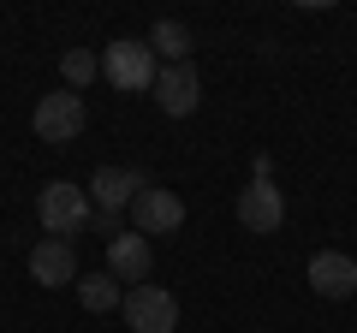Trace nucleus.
Masks as SVG:
<instances>
[{
	"instance_id": "obj_1",
	"label": "nucleus",
	"mask_w": 357,
	"mask_h": 333,
	"mask_svg": "<svg viewBox=\"0 0 357 333\" xmlns=\"http://www.w3.org/2000/svg\"><path fill=\"white\" fill-rule=\"evenodd\" d=\"M89 215H96V203H89L84 185H72V179L42 185V196H36V220H42V232H48V238H72V232H84Z\"/></svg>"
},
{
	"instance_id": "obj_2",
	"label": "nucleus",
	"mask_w": 357,
	"mask_h": 333,
	"mask_svg": "<svg viewBox=\"0 0 357 333\" xmlns=\"http://www.w3.org/2000/svg\"><path fill=\"white\" fill-rule=\"evenodd\" d=\"M155 48L149 42H131V36H119V42H107V54H102V77L114 84V90H126V95H137V90H155Z\"/></svg>"
},
{
	"instance_id": "obj_3",
	"label": "nucleus",
	"mask_w": 357,
	"mask_h": 333,
	"mask_svg": "<svg viewBox=\"0 0 357 333\" xmlns=\"http://www.w3.org/2000/svg\"><path fill=\"white\" fill-rule=\"evenodd\" d=\"M119 316H126L131 333H173L178 327V297L167 286H131Z\"/></svg>"
},
{
	"instance_id": "obj_4",
	"label": "nucleus",
	"mask_w": 357,
	"mask_h": 333,
	"mask_svg": "<svg viewBox=\"0 0 357 333\" xmlns=\"http://www.w3.org/2000/svg\"><path fill=\"white\" fill-rule=\"evenodd\" d=\"M84 119H89L84 95H72V90H54V95H42V102H36L30 125H36V137H42V143H72L77 131H84Z\"/></svg>"
},
{
	"instance_id": "obj_5",
	"label": "nucleus",
	"mask_w": 357,
	"mask_h": 333,
	"mask_svg": "<svg viewBox=\"0 0 357 333\" xmlns=\"http://www.w3.org/2000/svg\"><path fill=\"white\" fill-rule=\"evenodd\" d=\"M155 102H161L167 119H191L197 107H203V77H197V65H161L155 72Z\"/></svg>"
},
{
	"instance_id": "obj_6",
	"label": "nucleus",
	"mask_w": 357,
	"mask_h": 333,
	"mask_svg": "<svg viewBox=\"0 0 357 333\" xmlns=\"http://www.w3.org/2000/svg\"><path fill=\"white\" fill-rule=\"evenodd\" d=\"M178 226H185V203H178V191L143 185V196L131 203V232H143V238H161V232H178Z\"/></svg>"
},
{
	"instance_id": "obj_7",
	"label": "nucleus",
	"mask_w": 357,
	"mask_h": 333,
	"mask_svg": "<svg viewBox=\"0 0 357 333\" xmlns=\"http://www.w3.org/2000/svg\"><path fill=\"white\" fill-rule=\"evenodd\" d=\"M238 226L244 232H262V238L286 226V196L274 191V179H250L238 191Z\"/></svg>"
},
{
	"instance_id": "obj_8",
	"label": "nucleus",
	"mask_w": 357,
	"mask_h": 333,
	"mask_svg": "<svg viewBox=\"0 0 357 333\" xmlns=\"http://www.w3.org/2000/svg\"><path fill=\"white\" fill-rule=\"evenodd\" d=\"M143 185H149V179H143V173H131V166H96L84 191H89V203H96V208H114V215H126V208L143 196Z\"/></svg>"
},
{
	"instance_id": "obj_9",
	"label": "nucleus",
	"mask_w": 357,
	"mask_h": 333,
	"mask_svg": "<svg viewBox=\"0 0 357 333\" xmlns=\"http://www.w3.org/2000/svg\"><path fill=\"white\" fill-rule=\"evenodd\" d=\"M149 268H155V250H149L143 232H119V238L107 244V274H114L119 286H143Z\"/></svg>"
},
{
	"instance_id": "obj_10",
	"label": "nucleus",
	"mask_w": 357,
	"mask_h": 333,
	"mask_svg": "<svg viewBox=\"0 0 357 333\" xmlns=\"http://www.w3.org/2000/svg\"><path fill=\"white\" fill-rule=\"evenodd\" d=\"M30 280L36 286H77V256L66 238H42L30 250Z\"/></svg>"
},
{
	"instance_id": "obj_11",
	"label": "nucleus",
	"mask_w": 357,
	"mask_h": 333,
	"mask_svg": "<svg viewBox=\"0 0 357 333\" xmlns=\"http://www.w3.org/2000/svg\"><path fill=\"white\" fill-rule=\"evenodd\" d=\"M310 286H316L321 297H351L357 292V262L345 256V250H316V256H310Z\"/></svg>"
},
{
	"instance_id": "obj_12",
	"label": "nucleus",
	"mask_w": 357,
	"mask_h": 333,
	"mask_svg": "<svg viewBox=\"0 0 357 333\" xmlns=\"http://www.w3.org/2000/svg\"><path fill=\"white\" fill-rule=\"evenodd\" d=\"M77 297H84V309H89V316H114V309L126 304V292H119V280H114L107 268H102V274H84Z\"/></svg>"
},
{
	"instance_id": "obj_13",
	"label": "nucleus",
	"mask_w": 357,
	"mask_h": 333,
	"mask_svg": "<svg viewBox=\"0 0 357 333\" xmlns=\"http://www.w3.org/2000/svg\"><path fill=\"white\" fill-rule=\"evenodd\" d=\"M149 48H155V54H167V65H185V60H191V30L178 24V18H155Z\"/></svg>"
},
{
	"instance_id": "obj_14",
	"label": "nucleus",
	"mask_w": 357,
	"mask_h": 333,
	"mask_svg": "<svg viewBox=\"0 0 357 333\" xmlns=\"http://www.w3.org/2000/svg\"><path fill=\"white\" fill-rule=\"evenodd\" d=\"M60 72H66V90H72V95H84L89 84H96V72H102V60H96L89 48H72V54L60 60Z\"/></svg>"
},
{
	"instance_id": "obj_15",
	"label": "nucleus",
	"mask_w": 357,
	"mask_h": 333,
	"mask_svg": "<svg viewBox=\"0 0 357 333\" xmlns=\"http://www.w3.org/2000/svg\"><path fill=\"white\" fill-rule=\"evenodd\" d=\"M89 232H102V238L114 244V238H119L126 226H119V215H114V208H96V215H89Z\"/></svg>"
}]
</instances>
